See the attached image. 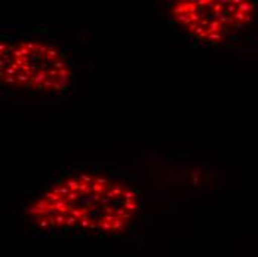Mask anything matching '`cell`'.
Listing matches in <instances>:
<instances>
[{
    "instance_id": "obj_1",
    "label": "cell",
    "mask_w": 258,
    "mask_h": 257,
    "mask_svg": "<svg viewBox=\"0 0 258 257\" xmlns=\"http://www.w3.org/2000/svg\"><path fill=\"white\" fill-rule=\"evenodd\" d=\"M2 85L31 92L67 89L72 69L67 57L43 40L3 42L0 48Z\"/></svg>"
},
{
    "instance_id": "obj_2",
    "label": "cell",
    "mask_w": 258,
    "mask_h": 257,
    "mask_svg": "<svg viewBox=\"0 0 258 257\" xmlns=\"http://www.w3.org/2000/svg\"><path fill=\"white\" fill-rule=\"evenodd\" d=\"M252 2H175L169 14L196 40L207 45H220L229 34L246 26L254 14Z\"/></svg>"
}]
</instances>
